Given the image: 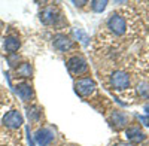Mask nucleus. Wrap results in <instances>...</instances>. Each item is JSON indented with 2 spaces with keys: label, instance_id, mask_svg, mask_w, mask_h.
<instances>
[{
  "label": "nucleus",
  "instance_id": "nucleus-2",
  "mask_svg": "<svg viewBox=\"0 0 149 146\" xmlns=\"http://www.w3.org/2000/svg\"><path fill=\"white\" fill-rule=\"evenodd\" d=\"M67 69L73 73V75H82V73H85L86 70H88V64H86V61L82 57L74 55V57L69 58Z\"/></svg>",
  "mask_w": 149,
  "mask_h": 146
},
{
  "label": "nucleus",
  "instance_id": "nucleus-17",
  "mask_svg": "<svg viewBox=\"0 0 149 146\" xmlns=\"http://www.w3.org/2000/svg\"><path fill=\"white\" fill-rule=\"evenodd\" d=\"M139 92L143 95V97H148L149 95V88H148V85L146 83H143V85H140V88H139Z\"/></svg>",
  "mask_w": 149,
  "mask_h": 146
},
{
  "label": "nucleus",
  "instance_id": "nucleus-15",
  "mask_svg": "<svg viewBox=\"0 0 149 146\" xmlns=\"http://www.w3.org/2000/svg\"><path fill=\"white\" fill-rule=\"evenodd\" d=\"M27 112H29V118L33 119V121H37V119H39V116H40V112H39V109H37L36 106L29 107Z\"/></svg>",
  "mask_w": 149,
  "mask_h": 146
},
{
  "label": "nucleus",
  "instance_id": "nucleus-8",
  "mask_svg": "<svg viewBox=\"0 0 149 146\" xmlns=\"http://www.w3.org/2000/svg\"><path fill=\"white\" fill-rule=\"evenodd\" d=\"M34 139H36V142H37V145H40V146H46V145H49L52 142V139H54V133L51 131V130H48V128H42V130H39L34 134Z\"/></svg>",
  "mask_w": 149,
  "mask_h": 146
},
{
  "label": "nucleus",
  "instance_id": "nucleus-13",
  "mask_svg": "<svg viewBox=\"0 0 149 146\" xmlns=\"http://www.w3.org/2000/svg\"><path fill=\"white\" fill-rule=\"evenodd\" d=\"M110 119H112V122H113L115 127H124V125H125V122H127L125 115H122L121 112H113V113H112V116H110Z\"/></svg>",
  "mask_w": 149,
  "mask_h": 146
},
{
  "label": "nucleus",
  "instance_id": "nucleus-16",
  "mask_svg": "<svg viewBox=\"0 0 149 146\" xmlns=\"http://www.w3.org/2000/svg\"><path fill=\"white\" fill-rule=\"evenodd\" d=\"M73 34L76 36V38H78L84 45H88V40H90V39H88V36H86L82 30H73Z\"/></svg>",
  "mask_w": 149,
  "mask_h": 146
},
{
  "label": "nucleus",
  "instance_id": "nucleus-6",
  "mask_svg": "<svg viewBox=\"0 0 149 146\" xmlns=\"http://www.w3.org/2000/svg\"><path fill=\"white\" fill-rule=\"evenodd\" d=\"M52 43H54L55 49H58L61 52H66V51L72 49V46H73V42L67 38L66 34H57V36H54Z\"/></svg>",
  "mask_w": 149,
  "mask_h": 146
},
{
  "label": "nucleus",
  "instance_id": "nucleus-11",
  "mask_svg": "<svg viewBox=\"0 0 149 146\" xmlns=\"http://www.w3.org/2000/svg\"><path fill=\"white\" fill-rule=\"evenodd\" d=\"M21 46V42L18 40V38H14V36H9L5 40V49L8 52H15L18 51V48Z\"/></svg>",
  "mask_w": 149,
  "mask_h": 146
},
{
  "label": "nucleus",
  "instance_id": "nucleus-9",
  "mask_svg": "<svg viewBox=\"0 0 149 146\" xmlns=\"http://www.w3.org/2000/svg\"><path fill=\"white\" fill-rule=\"evenodd\" d=\"M125 136H127L128 140H131V142H134V143L143 142V140L146 139L145 133H142V130L137 128V127H131V128H128V130L125 131Z\"/></svg>",
  "mask_w": 149,
  "mask_h": 146
},
{
  "label": "nucleus",
  "instance_id": "nucleus-20",
  "mask_svg": "<svg viewBox=\"0 0 149 146\" xmlns=\"http://www.w3.org/2000/svg\"><path fill=\"white\" fill-rule=\"evenodd\" d=\"M116 146H131V145H116Z\"/></svg>",
  "mask_w": 149,
  "mask_h": 146
},
{
  "label": "nucleus",
  "instance_id": "nucleus-1",
  "mask_svg": "<svg viewBox=\"0 0 149 146\" xmlns=\"http://www.w3.org/2000/svg\"><path fill=\"white\" fill-rule=\"evenodd\" d=\"M74 90L76 92L82 97H88L90 94L94 92L95 90V82L94 79L91 78H82V79H78L76 83H74Z\"/></svg>",
  "mask_w": 149,
  "mask_h": 146
},
{
  "label": "nucleus",
  "instance_id": "nucleus-14",
  "mask_svg": "<svg viewBox=\"0 0 149 146\" xmlns=\"http://www.w3.org/2000/svg\"><path fill=\"white\" fill-rule=\"evenodd\" d=\"M106 5H107L106 0H102V2H100V0H94V2H91V8H93V10H95V12L104 10Z\"/></svg>",
  "mask_w": 149,
  "mask_h": 146
},
{
  "label": "nucleus",
  "instance_id": "nucleus-19",
  "mask_svg": "<svg viewBox=\"0 0 149 146\" xmlns=\"http://www.w3.org/2000/svg\"><path fill=\"white\" fill-rule=\"evenodd\" d=\"M73 3H74V5H76V6H84V5H85L86 2H76V0H74V2H73Z\"/></svg>",
  "mask_w": 149,
  "mask_h": 146
},
{
  "label": "nucleus",
  "instance_id": "nucleus-5",
  "mask_svg": "<svg viewBox=\"0 0 149 146\" xmlns=\"http://www.w3.org/2000/svg\"><path fill=\"white\" fill-rule=\"evenodd\" d=\"M3 124L9 128H18L22 124V115L18 111H10L9 113L5 115L3 118Z\"/></svg>",
  "mask_w": 149,
  "mask_h": 146
},
{
  "label": "nucleus",
  "instance_id": "nucleus-18",
  "mask_svg": "<svg viewBox=\"0 0 149 146\" xmlns=\"http://www.w3.org/2000/svg\"><path fill=\"white\" fill-rule=\"evenodd\" d=\"M139 121L143 124V125H146V127H149V116H143V115H139Z\"/></svg>",
  "mask_w": 149,
  "mask_h": 146
},
{
  "label": "nucleus",
  "instance_id": "nucleus-3",
  "mask_svg": "<svg viewBox=\"0 0 149 146\" xmlns=\"http://www.w3.org/2000/svg\"><path fill=\"white\" fill-rule=\"evenodd\" d=\"M107 27L116 34H124L127 30L125 21L121 15H110V18L107 19Z\"/></svg>",
  "mask_w": 149,
  "mask_h": 146
},
{
  "label": "nucleus",
  "instance_id": "nucleus-21",
  "mask_svg": "<svg viewBox=\"0 0 149 146\" xmlns=\"http://www.w3.org/2000/svg\"><path fill=\"white\" fill-rule=\"evenodd\" d=\"M146 112L149 113V106H146Z\"/></svg>",
  "mask_w": 149,
  "mask_h": 146
},
{
  "label": "nucleus",
  "instance_id": "nucleus-7",
  "mask_svg": "<svg viewBox=\"0 0 149 146\" xmlns=\"http://www.w3.org/2000/svg\"><path fill=\"white\" fill-rule=\"evenodd\" d=\"M58 12H57V9L55 8H52V6H48V8H45L42 12H40V19H42V22L43 24H55L57 21H58Z\"/></svg>",
  "mask_w": 149,
  "mask_h": 146
},
{
  "label": "nucleus",
  "instance_id": "nucleus-10",
  "mask_svg": "<svg viewBox=\"0 0 149 146\" xmlns=\"http://www.w3.org/2000/svg\"><path fill=\"white\" fill-rule=\"evenodd\" d=\"M15 91L19 95V99L24 100V102H29L31 99V95H33V90H31V87L29 83H19L15 88Z\"/></svg>",
  "mask_w": 149,
  "mask_h": 146
},
{
  "label": "nucleus",
  "instance_id": "nucleus-4",
  "mask_svg": "<svg viewBox=\"0 0 149 146\" xmlns=\"http://www.w3.org/2000/svg\"><path fill=\"white\" fill-rule=\"evenodd\" d=\"M112 85H113L115 90H125L130 85V76L125 72L118 70L112 75Z\"/></svg>",
  "mask_w": 149,
  "mask_h": 146
},
{
  "label": "nucleus",
  "instance_id": "nucleus-12",
  "mask_svg": "<svg viewBox=\"0 0 149 146\" xmlns=\"http://www.w3.org/2000/svg\"><path fill=\"white\" fill-rule=\"evenodd\" d=\"M31 66L29 64V63H22V64H19L18 67H17V75L19 76V78H30L31 76Z\"/></svg>",
  "mask_w": 149,
  "mask_h": 146
}]
</instances>
